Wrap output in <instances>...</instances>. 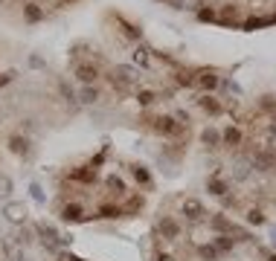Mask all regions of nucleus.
Segmentation results:
<instances>
[{
  "label": "nucleus",
  "mask_w": 276,
  "mask_h": 261,
  "mask_svg": "<svg viewBox=\"0 0 276 261\" xmlns=\"http://www.w3.org/2000/svg\"><path fill=\"white\" fill-rule=\"evenodd\" d=\"M262 110H268V113H276V102L271 99V96H265V99H262Z\"/></svg>",
  "instance_id": "nucleus-18"
},
{
  "label": "nucleus",
  "mask_w": 276,
  "mask_h": 261,
  "mask_svg": "<svg viewBox=\"0 0 276 261\" xmlns=\"http://www.w3.org/2000/svg\"><path fill=\"white\" fill-rule=\"evenodd\" d=\"M250 169H253V163H250L247 157H236V160H233V177H236V180H244V177L250 174Z\"/></svg>",
  "instance_id": "nucleus-5"
},
{
  "label": "nucleus",
  "mask_w": 276,
  "mask_h": 261,
  "mask_svg": "<svg viewBox=\"0 0 276 261\" xmlns=\"http://www.w3.org/2000/svg\"><path fill=\"white\" fill-rule=\"evenodd\" d=\"M6 191H9V180H6V177H0V194H6Z\"/></svg>",
  "instance_id": "nucleus-20"
},
{
  "label": "nucleus",
  "mask_w": 276,
  "mask_h": 261,
  "mask_svg": "<svg viewBox=\"0 0 276 261\" xmlns=\"http://www.w3.org/2000/svg\"><path fill=\"white\" fill-rule=\"evenodd\" d=\"M160 232H163L166 238H177V235H180V226H177V221H172V218H163Z\"/></svg>",
  "instance_id": "nucleus-7"
},
{
  "label": "nucleus",
  "mask_w": 276,
  "mask_h": 261,
  "mask_svg": "<svg viewBox=\"0 0 276 261\" xmlns=\"http://www.w3.org/2000/svg\"><path fill=\"white\" fill-rule=\"evenodd\" d=\"M134 177H137V183H142V186H151V177H148V172L142 166H134Z\"/></svg>",
  "instance_id": "nucleus-14"
},
{
  "label": "nucleus",
  "mask_w": 276,
  "mask_h": 261,
  "mask_svg": "<svg viewBox=\"0 0 276 261\" xmlns=\"http://www.w3.org/2000/svg\"><path fill=\"white\" fill-rule=\"evenodd\" d=\"M198 104H201V110H204V113H209V116H221V113H224V104L218 102L215 96H201V99H198Z\"/></svg>",
  "instance_id": "nucleus-3"
},
{
  "label": "nucleus",
  "mask_w": 276,
  "mask_h": 261,
  "mask_svg": "<svg viewBox=\"0 0 276 261\" xmlns=\"http://www.w3.org/2000/svg\"><path fill=\"white\" fill-rule=\"evenodd\" d=\"M204 142H207L209 148H215V145H218V142H221V134H218V131H212V128H207V131H204Z\"/></svg>",
  "instance_id": "nucleus-13"
},
{
  "label": "nucleus",
  "mask_w": 276,
  "mask_h": 261,
  "mask_svg": "<svg viewBox=\"0 0 276 261\" xmlns=\"http://www.w3.org/2000/svg\"><path fill=\"white\" fill-rule=\"evenodd\" d=\"M76 73H79V79H82V82H93V79L99 76V70L93 67V64H82Z\"/></svg>",
  "instance_id": "nucleus-10"
},
{
  "label": "nucleus",
  "mask_w": 276,
  "mask_h": 261,
  "mask_svg": "<svg viewBox=\"0 0 276 261\" xmlns=\"http://www.w3.org/2000/svg\"><path fill=\"white\" fill-rule=\"evenodd\" d=\"M137 99H139V104H154V102H157V96L151 93V90H142V93H137Z\"/></svg>",
  "instance_id": "nucleus-17"
},
{
  "label": "nucleus",
  "mask_w": 276,
  "mask_h": 261,
  "mask_svg": "<svg viewBox=\"0 0 276 261\" xmlns=\"http://www.w3.org/2000/svg\"><path fill=\"white\" fill-rule=\"evenodd\" d=\"M215 250H221V253L233 250V238H230V235H218V238H215Z\"/></svg>",
  "instance_id": "nucleus-15"
},
{
  "label": "nucleus",
  "mask_w": 276,
  "mask_h": 261,
  "mask_svg": "<svg viewBox=\"0 0 276 261\" xmlns=\"http://www.w3.org/2000/svg\"><path fill=\"white\" fill-rule=\"evenodd\" d=\"M218 23H221V26H242L244 20L239 17V6H236V3H224V6L218 9Z\"/></svg>",
  "instance_id": "nucleus-1"
},
{
  "label": "nucleus",
  "mask_w": 276,
  "mask_h": 261,
  "mask_svg": "<svg viewBox=\"0 0 276 261\" xmlns=\"http://www.w3.org/2000/svg\"><path fill=\"white\" fill-rule=\"evenodd\" d=\"M268 261H276V256H271V259H268Z\"/></svg>",
  "instance_id": "nucleus-23"
},
{
  "label": "nucleus",
  "mask_w": 276,
  "mask_h": 261,
  "mask_svg": "<svg viewBox=\"0 0 276 261\" xmlns=\"http://www.w3.org/2000/svg\"><path fill=\"white\" fill-rule=\"evenodd\" d=\"M247 224L262 226V224H265V215H262L259 209H250V212H247Z\"/></svg>",
  "instance_id": "nucleus-16"
},
{
  "label": "nucleus",
  "mask_w": 276,
  "mask_h": 261,
  "mask_svg": "<svg viewBox=\"0 0 276 261\" xmlns=\"http://www.w3.org/2000/svg\"><path fill=\"white\" fill-rule=\"evenodd\" d=\"M183 215L189 218V224H204L207 221V212L198 200H183Z\"/></svg>",
  "instance_id": "nucleus-2"
},
{
  "label": "nucleus",
  "mask_w": 276,
  "mask_h": 261,
  "mask_svg": "<svg viewBox=\"0 0 276 261\" xmlns=\"http://www.w3.org/2000/svg\"><path fill=\"white\" fill-rule=\"evenodd\" d=\"M271 244L276 247V226H271Z\"/></svg>",
  "instance_id": "nucleus-21"
},
{
  "label": "nucleus",
  "mask_w": 276,
  "mask_h": 261,
  "mask_svg": "<svg viewBox=\"0 0 276 261\" xmlns=\"http://www.w3.org/2000/svg\"><path fill=\"white\" fill-rule=\"evenodd\" d=\"M221 142L230 145V148H233V145H239V142H242V131H239V128H227L224 134H221Z\"/></svg>",
  "instance_id": "nucleus-8"
},
{
  "label": "nucleus",
  "mask_w": 276,
  "mask_h": 261,
  "mask_svg": "<svg viewBox=\"0 0 276 261\" xmlns=\"http://www.w3.org/2000/svg\"><path fill=\"white\" fill-rule=\"evenodd\" d=\"M215 253H218L215 247H201V256H204V259H215Z\"/></svg>",
  "instance_id": "nucleus-19"
},
{
  "label": "nucleus",
  "mask_w": 276,
  "mask_h": 261,
  "mask_svg": "<svg viewBox=\"0 0 276 261\" xmlns=\"http://www.w3.org/2000/svg\"><path fill=\"white\" fill-rule=\"evenodd\" d=\"M207 189H209V194H215V197H224L230 186H227V180H221V177L215 174V177H212V180L207 183Z\"/></svg>",
  "instance_id": "nucleus-6"
},
{
  "label": "nucleus",
  "mask_w": 276,
  "mask_h": 261,
  "mask_svg": "<svg viewBox=\"0 0 276 261\" xmlns=\"http://www.w3.org/2000/svg\"><path fill=\"white\" fill-rule=\"evenodd\" d=\"M218 82H221V79H218L212 70H204V73L195 79V87H201V90H215V87H218Z\"/></svg>",
  "instance_id": "nucleus-4"
},
{
  "label": "nucleus",
  "mask_w": 276,
  "mask_h": 261,
  "mask_svg": "<svg viewBox=\"0 0 276 261\" xmlns=\"http://www.w3.org/2000/svg\"><path fill=\"white\" fill-rule=\"evenodd\" d=\"M157 261H174V259H172V256H160Z\"/></svg>",
  "instance_id": "nucleus-22"
},
{
  "label": "nucleus",
  "mask_w": 276,
  "mask_h": 261,
  "mask_svg": "<svg viewBox=\"0 0 276 261\" xmlns=\"http://www.w3.org/2000/svg\"><path fill=\"white\" fill-rule=\"evenodd\" d=\"M61 218L64 221H82V206L79 203H67V206L61 209Z\"/></svg>",
  "instance_id": "nucleus-9"
},
{
  "label": "nucleus",
  "mask_w": 276,
  "mask_h": 261,
  "mask_svg": "<svg viewBox=\"0 0 276 261\" xmlns=\"http://www.w3.org/2000/svg\"><path fill=\"white\" fill-rule=\"evenodd\" d=\"M6 215H9V221H20V218H26V209L20 206V203H9Z\"/></svg>",
  "instance_id": "nucleus-11"
},
{
  "label": "nucleus",
  "mask_w": 276,
  "mask_h": 261,
  "mask_svg": "<svg viewBox=\"0 0 276 261\" xmlns=\"http://www.w3.org/2000/svg\"><path fill=\"white\" fill-rule=\"evenodd\" d=\"M198 20H204V23H218V12H215V9H212V6H209V9H198Z\"/></svg>",
  "instance_id": "nucleus-12"
}]
</instances>
